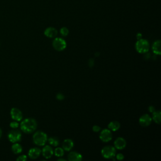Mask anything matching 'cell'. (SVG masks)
Wrapping results in <instances>:
<instances>
[{"label":"cell","instance_id":"6da1fadb","mask_svg":"<svg viewBox=\"0 0 161 161\" xmlns=\"http://www.w3.org/2000/svg\"><path fill=\"white\" fill-rule=\"evenodd\" d=\"M37 126V123L34 119H26L20 124L21 130L26 134H30L34 132Z\"/></svg>","mask_w":161,"mask_h":161},{"label":"cell","instance_id":"7a4b0ae2","mask_svg":"<svg viewBox=\"0 0 161 161\" xmlns=\"http://www.w3.org/2000/svg\"><path fill=\"white\" fill-rule=\"evenodd\" d=\"M33 141L38 146L44 145L47 141V134L42 131H38L34 134Z\"/></svg>","mask_w":161,"mask_h":161},{"label":"cell","instance_id":"3957f363","mask_svg":"<svg viewBox=\"0 0 161 161\" xmlns=\"http://www.w3.org/2000/svg\"><path fill=\"white\" fill-rule=\"evenodd\" d=\"M135 49L138 52L141 53H147L150 49L149 43L147 40L139 39L135 44Z\"/></svg>","mask_w":161,"mask_h":161},{"label":"cell","instance_id":"277c9868","mask_svg":"<svg viewBox=\"0 0 161 161\" xmlns=\"http://www.w3.org/2000/svg\"><path fill=\"white\" fill-rule=\"evenodd\" d=\"M116 150L112 146H106L101 150V154L105 159H112L115 157Z\"/></svg>","mask_w":161,"mask_h":161},{"label":"cell","instance_id":"5b68a950","mask_svg":"<svg viewBox=\"0 0 161 161\" xmlns=\"http://www.w3.org/2000/svg\"><path fill=\"white\" fill-rule=\"evenodd\" d=\"M52 46L56 50L62 51L66 47V42L62 38H56L52 42Z\"/></svg>","mask_w":161,"mask_h":161},{"label":"cell","instance_id":"8992f818","mask_svg":"<svg viewBox=\"0 0 161 161\" xmlns=\"http://www.w3.org/2000/svg\"><path fill=\"white\" fill-rule=\"evenodd\" d=\"M8 138L11 142L16 143L21 141V134L19 130H11L8 135Z\"/></svg>","mask_w":161,"mask_h":161},{"label":"cell","instance_id":"52a82bcc","mask_svg":"<svg viewBox=\"0 0 161 161\" xmlns=\"http://www.w3.org/2000/svg\"><path fill=\"white\" fill-rule=\"evenodd\" d=\"M10 115L12 116V119L15 121L19 122L22 120L23 114L19 109L16 108H13L11 110Z\"/></svg>","mask_w":161,"mask_h":161},{"label":"cell","instance_id":"ba28073f","mask_svg":"<svg viewBox=\"0 0 161 161\" xmlns=\"http://www.w3.org/2000/svg\"><path fill=\"white\" fill-rule=\"evenodd\" d=\"M100 138L104 142H108L110 141L112 138V134L111 131L108 129H104L103 131H101Z\"/></svg>","mask_w":161,"mask_h":161},{"label":"cell","instance_id":"9c48e42d","mask_svg":"<svg viewBox=\"0 0 161 161\" xmlns=\"http://www.w3.org/2000/svg\"><path fill=\"white\" fill-rule=\"evenodd\" d=\"M152 122V119L151 117L150 116L147 114H145L142 115L140 119H139V123L142 126H148Z\"/></svg>","mask_w":161,"mask_h":161},{"label":"cell","instance_id":"30bf717a","mask_svg":"<svg viewBox=\"0 0 161 161\" xmlns=\"http://www.w3.org/2000/svg\"><path fill=\"white\" fill-rule=\"evenodd\" d=\"M114 145L117 149L121 150L126 147V142L123 138L119 137L116 139V141L114 142Z\"/></svg>","mask_w":161,"mask_h":161},{"label":"cell","instance_id":"8fae6325","mask_svg":"<svg viewBox=\"0 0 161 161\" xmlns=\"http://www.w3.org/2000/svg\"><path fill=\"white\" fill-rule=\"evenodd\" d=\"M44 34L49 38L56 37L57 35V30L53 27H48L44 31Z\"/></svg>","mask_w":161,"mask_h":161},{"label":"cell","instance_id":"7c38bea8","mask_svg":"<svg viewBox=\"0 0 161 161\" xmlns=\"http://www.w3.org/2000/svg\"><path fill=\"white\" fill-rule=\"evenodd\" d=\"M41 153V151L39 148L35 147L30 149L28 152V156L32 159H35L38 158Z\"/></svg>","mask_w":161,"mask_h":161},{"label":"cell","instance_id":"4fadbf2b","mask_svg":"<svg viewBox=\"0 0 161 161\" xmlns=\"http://www.w3.org/2000/svg\"><path fill=\"white\" fill-rule=\"evenodd\" d=\"M53 154V151L52 148L49 145L44 147L42 150V154L46 159L50 158L52 156Z\"/></svg>","mask_w":161,"mask_h":161},{"label":"cell","instance_id":"5bb4252c","mask_svg":"<svg viewBox=\"0 0 161 161\" xmlns=\"http://www.w3.org/2000/svg\"><path fill=\"white\" fill-rule=\"evenodd\" d=\"M74 146V143L71 139H66L62 143V147L64 151H69Z\"/></svg>","mask_w":161,"mask_h":161},{"label":"cell","instance_id":"9a60e30c","mask_svg":"<svg viewBox=\"0 0 161 161\" xmlns=\"http://www.w3.org/2000/svg\"><path fill=\"white\" fill-rule=\"evenodd\" d=\"M82 159L81 154L77 152H71L68 155V159L70 161H80Z\"/></svg>","mask_w":161,"mask_h":161},{"label":"cell","instance_id":"2e32d148","mask_svg":"<svg viewBox=\"0 0 161 161\" xmlns=\"http://www.w3.org/2000/svg\"><path fill=\"white\" fill-rule=\"evenodd\" d=\"M160 44L161 42L160 40H157L154 42V44L152 45V50L156 55H158V56L160 55L161 53Z\"/></svg>","mask_w":161,"mask_h":161},{"label":"cell","instance_id":"e0dca14e","mask_svg":"<svg viewBox=\"0 0 161 161\" xmlns=\"http://www.w3.org/2000/svg\"><path fill=\"white\" fill-rule=\"evenodd\" d=\"M120 127V124L119 122H117V121H113L110 122L108 125L109 129L114 132L117 131L119 129Z\"/></svg>","mask_w":161,"mask_h":161},{"label":"cell","instance_id":"ac0fdd59","mask_svg":"<svg viewBox=\"0 0 161 161\" xmlns=\"http://www.w3.org/2000/svg\"><path fill=\"white\" fill-rule=\"evenodd\" d=\"M12 151L14 154H18L20 153H21L22 152V147L21 146L20 144H17V143H15V144H13L12 147Z\"/></svg>","mask_w":161,"mask_h":161},{"label":"cell","instance_id":"d6986e66","mask_svg":"<svg viewBox=\"0 0 161 161\" xmlns=\"http://www.w3.org/2000/svg\"><path fill=\"white\" fill-rule=\"evenodd\" d=\"M152 119L154 121L157 123L160 124L161 122V113L160 111H156L153 112V115H152Z\"/></svg>","mask_w":161,"mask_h":161},{"label":"cell","instance_id":"ffe728a7","mask_svg":"<svg viewBox=\"0 0 161 161\" xmlns=\"http://www.w3.org/2000/svg\"><path fill=\"white\" fill-rule=\"evenodd\" d=\"M49 144L54 147H57L59 144V141L57 137H51L49 139Z\"/></svg>","mask_w":161,"mask_h":161},{"label":"cell","instance_id":"44dd1931","mask_svg":"<svg viewBox=\"0 0 161 161\" xmlns=\"http://www.w3.org/2000/svg\"><path fill=\"white\" fill-rule=\"evenodd\" d=\"M64 149L60 147H57L56 148V150L54 151V154L56 155V156L57 157H62L64 156Z\"/></svg>","mask_w":161,"mask_h":161},{"label":"cell","instance_id":"7402d4cb","mask_svg":"<svg viewBox=\"0 0 161 161\" xmlns=\"http://www.w3.org/2000/svg\"><path fill=\"white\" fill-rule=\"evenodd\" d=\"M60 33L62 36L66 37L69 34V30L66 27H62L60 30Z\"/></svg>","mask_w":161,"mask_h":161},{"label":"cell","instance_id":"603a6c76","mask_svg":"<svg viewBox=\"0 0 161 161\" xmlns=\"http://www.w3.org/2000/svg\"><path fill=\"white\" fill-rule=\"evenodd\" d=\"M9 126L11 128H17L19 126V124L17 122H12L10 123Z\"/></svg>","mask_w":161,"mask_h":161},{"label":"cell","instance_id":"cb8c5ba5","mask_svg":"<svg viewBox=\"0 0 161 161\" xmlns=\"http://www.w3.org/2000/svg\"><path fill=\"white\" fill-rule=\"evenodd\" d=\"M27 159V156L25 155H22V156H19L16 159V160H18V161H25Z\"/></svg>","mask_w":161,"mask_h":161},{"label":"cell","instance_id":"d4e9b609","mask_svg":"<svg viewBox=\"0 0 161 161\" xmlns=\"http://www.w3.org/2000/svg\"><path fill=\"white\" fill-rule=\"evenodd\" d=\"M100 130H101V128L99 126H98V125H94L93 127V130L94 132H98Z\"/></svg>","mask_w":161,"mask_h":161},{"label":"cell","instance_id":"484cf974","mask_svg":"<svg viewBox=\"0 0 161 161\" xmlns=\"http://www.w3.org/2000/svg\"><path fill=\"white\" fill-rule=\"evenodd\" d=\"M56 98H57V99H58L59 100H64V96L62 94H61V93H59V94H57Z\"/></svg>","mask_w":161,"mask_h":161},{"label":"cell","instance_id":"4316f807","mask_svg":"<svg viewBox=\"0 0 161 161\" xmlns=\"http://www.w3.org/2000/svg\"><path fill=\"white\" fill-rule=\"evenodd\" d=\"M116 159L119 160H122L124 159V156L122 154H119L116 155Z\"/></svg>","mask_w":161,"mask_h":161},{"label":"cell","instance_id":"83f0119b","mask_svg":"<svg viewBox=\"0 0 161 161\" xmlns=\"http://www.w3.org/2000/svg\"><path fill=\"white\" fill-rule=\"evenodd\" d=\"M94 60L93 59H90V61H89V66H90V67H93V65H94Z\"/></svg>","mask_w":161,"mask_h":161},{"label":"cell","instance_id":"f1b7e54d","mask_svg":"<svg viewBox=\"0 0 161 161\" xmlns=\"http://www.w3.org/2000/svg\"><path fill=\"white\" fill-rule=\"evenodd\" d=\"M148 110H149V112H151V113H153V112L155 111L154 107H153L152 106H150V107H149V108H148Z\"/></svg>","mask_w":161,"mask_h":161},{"label":"cell","instance_id":"f546056e","mask_svg":"<svg viewBox=\"0 0 161 161\" xmlns=\"http://www.w3.org/2000/svg\"><path fill=\"white\" fill-rule=\"evenodd\" d=\"M137 39H138V40H139V39L142 38V34H141V33L138 34H137Z\"/></svg>","mask_w":161,"mask_h":161},{"label":"cell","instance_id":"4dcf8cb0","mask_svg":"<svg viewBox=\"0 0 161 161\" xmlns=\"http://www.w3.org/2000/svg\"><path fill=\"white\" fill-rule=\"evenodd\" d=\"M2 130L1 129V128H0V138L2 137Z\"/></svg>","mask_w":161,"mask_h":161},{"label":"cell","instance_id":"1f68e13d","mask_svg":"<svg viewBox=\"0 0 161 161\" xmlns=\"http://www.w3.org/2000/svg\"><path fill=\"white\" fill-rule=\"evenodd\" d=\"M58 160H59V161H60V160H63V161H65L66 160H65V159H58Z\"/></svg>","mask_w":161,"mask_h":161}]
</instances>
